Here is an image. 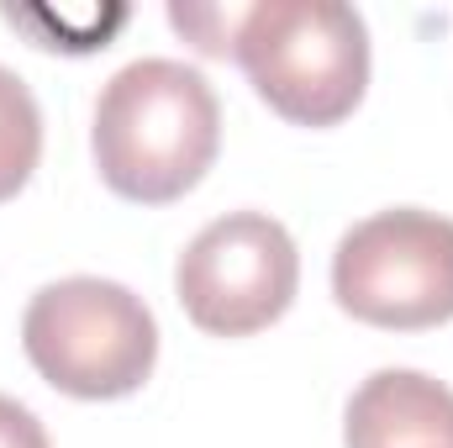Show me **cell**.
I'll list each match as a JSON object with an SVG mask.
<instances>
[{
	"label": "cell",
	"mask_w": 453,
	"mask_h": 448,
	"mask_svg": "<svg viewBox=\"0 0 453 448\" xmlns=\"http://www.w3.org/2000/svg\"><path fill=\"white\" fill-rule=\"evenodd\" d=\"M42 158V112L32 85L0 64V201H16Z\"/></svg>",
	"instance_id": "cell-7"
},
{
	"label": "cell",
	"mask_w": 453,
	"mask_h": 448,
	"mask_svg": "<svg viewBox=\"0 0 453 448\" xmlns=\"http://www.w3.org/2000/svg\"><path fill=\"white\" fill-rule=\"evenodd\" d=\"M333 296L348 317L385 333L453 322V222L422 206H390L338 237Z\"/></svg>",
	"instance_id": "cell-4"
},
{
	"label": "cell",
	"mask_w": 453,
	"mask_h": 448,
	"mask_svg": "<svg viewBox=\"0 0 453 448\" xmlns=\"http://www.w3.org/2000/svg\"><path fill=\"white\" fill-rule=\"evenodd\" d=\"M90 148L101 180L121 201L169 206L217 164L222 101L201 69L180 58H137L106 80Z\"/></svg>",
	"instance_id": "cell-1"
},
{
	"label": "cell",
	"mask_w": 453,
	"mask_h": 448,
	"mask_svg": "<svg viewBox=\"0 0 453 448\" xmlns=\"http://www.w3.org/2000/svg\"><path fill=\"white\" fill-rule=\"evenodd\" d=\"M21 348L32 369L80 401H121L158 364V322L127 285L69 274L27 301Z\"/></svg>",
	"instance_id": "cell-3"
},
{
	"label": "cell",
	"mask_w": 453,
	"mask_h": 448,
	"mask_svg": "<svg viewBox=\"0 0 453 448\" xmlns=\"http://www.w3.org/2000/svg\"><path fill=\"white\" fill-rule=\"evenodd\" d=\"M0 448H53L42 422H37V412L21 406L16 396H0Z\"/></svg>",
	"instance_id": "cell-8"
},
{
	"label": "cell",
	"mask_w": 453,
	"mask_h": 448,
	"mask_svg": "<svg viewBox=\"0 0 453 448\" xmlns=\"http://www.w3.org/2000/svg\"><path fill=\"white\" fill-rule=\"evenodd\" d=\"M348 448H453V390L422 369H374L342 412Z\"/></svg>",
	"instance_id": "cell-6"
},
{
	"label": "cell",
	"mask_w": 453,
	"mask_h": 448,
	"mask_svg": "<svg viewBox=\"0 0 453 448\" xmlns=\"http://www.w3.org/2000/svg\"><path fill=\"white\" fill-rule=\"evenodd\" d=\"M232 58L258 101L296 127H338L369 90V27L342 0H258L232 11Z\"/></svg>",
	"instance_id": "cell-2"
},
{
	"label": "cell",
	"mask_w": 453,
	"mask_h": 448,
	"mask_svg": "<svg viewBox=\"0 0 453 448\" xmlns=\"http://www.w3.org/2000/svg\"><path fill=\"white\" fill-rule=\"evenodd\" d=\"M301 285V253L285 222L226 212L206 222L174 264L185 317L211 337H248L280 322Z\"/></svg>",
	"instance_id": "cell-5"
}]
</instances>
